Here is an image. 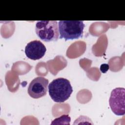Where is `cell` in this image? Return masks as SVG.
<instances>
[{"label": "cell", "instance_id": "obj_2", "mask_svg": "<svg viewBox=\"0 0 125 125\" xmlns=\"http://www.w3.org/2000/svg\"><path fill=\"white\" fill-rule=\"evenodd\" d=\"M85 25L82 21H60L58 23L59 39L65 41L83 37Z\"/></svg>", "mask_w": 125, "mask_h": 125}, {"label": "cell", "instance_id": "obj_1", "mask_svg": "<svg viewBox=\"0 0 125 125\" xmlns=\"http://www.w3.org/2000/svg\"><path fill=\"white\" fill-rule=\"evenodd\" d=\"M48 92L52 100L56 103H63L70 97L73 89L70 81L63 78L53 80L48 85Z\"/></svg>", "mask_w": 125, "mask_h": 125}, {"label": "cell", "instance_id": "obj_5", "mask_svg": "<svg viewBox=\"0 0 125 125\" xmlns=\"http://www.w3.org/2000/svg\"><path fill=\"white\" fill-rule=\"evenodd\" d=\"M48 80L43 77L34 79L29 84L28 94L33 99H39L44 96L47 91Z\"/></svg>", "mask_w": 125, "mask_h": 125}, {"label": "cell", "instance_id": "obj_6", "mask_svg": "<svg viewBox=\"0 0 125 125\" xmlns=\"http://www.w3.org/2000/svg\"><path fill=\"white\" fill-rule=\"evenodd\" d=\"M46 48L41 41L34 40L28 42L25 47L26 57L35 61L42 58L45 54Z\"/></svg>", "mask_w": 125, "mask_h": 125}, {"label": "cell", "instance_id": "obj_4", "mask_svg": "<svg viewBox=\"0 0 125 125\" xmlns=\"http://www.w3.org/2000/svg\"><path fill=\"white\" fill-rule=\"evenodd\" d=\"M125 89L117 87L111 92L109 104L112 111L118 116L124 115L125 113Z\"/></svg>", "mask_w": 125, "mask_h": 125}, {"label": "cell", "instance_id": "obj_8", "mask_svg": "<svg viewBox=\"0 0 125 125\" xmlns=\"http://www.w3.org/2000/svg\"><path fill=\"white\" fill-rule=\"evenodd\" d=\"M100 69L101 72L103 73H105L109 69V65L107 63H103L101 65Z\"/></svg>", "mask_w": 125, "mask_h": 125}, {"label": "cell", "instance_id": "obj_3", "mask_svg": "<svg viewBox=\"0 0 125 125\" xmlns=\"http://www.w3.org/2000/svg\"><path fill=\"white\" fill-rule=\"evenodd\" d=\"M35 31L38 37L44 42L57 41L59 39V29L56 21H38Z\"/></svg>", "mask_w": 125, "mask_h": 125}, {"label": "cell", "instance_id": "obj_7", "mask_svg": "<svg viewBox=\"0 0 125 125\" xmlns=\"http://www.w3.org/2000/svg\"><path fill=\"white\" fill-rule=\"evenodd\" d=\"M71 118L68 115H62L53 120L51 125H70Z\"/></svg>", "mask_w": 125, "mask_h": 125}]
</instances>
